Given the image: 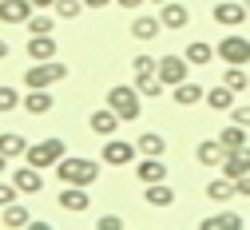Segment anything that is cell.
<instances>
[{
    "mask_svg": "<svg viewBox=\"0 0 250 230\" xmlns=\"http://www.w3.org/2000/svg\"><path fill=\"white\" fill-rule=\"evenodd\" d=\"M147 4H167V0H147Z\"/></svg>",
    "mask_w": 250,
    "mask_h": 230,
    "instance_id": "f6af8a7d",
    "label": "cell"
},
{
    "mask_svg": "<svg viewBox=\"0 0 250 230\" xmlns=\"http://www.w3.org/2000/svg\"><path fill=\"white\" fill-rule=\"evenodd\" d=\"M218 143H223L227 151H238V147H246V127L230 119V127H223V131H218Z\"/></svg>",
    "mask_w": 250,
    "mask_h": 230,
    "instance_id": "4316f807",
    "label": "cell"
},
{
    "mask_svg": "<svg viewBox=\"0 0 250 230\" xmlns=\"http://www.w3.org/2000/svg\"><path fill=\"white\" fill-rule=\"evenodd\" d=\"M119 123H123V119H119L111 107H100V111H91V115H87V127L96 131V135H104V139H107V135H115Z\"/></svg>",
    "mask_w": 250,
    "mask_h": 230,
    "instance_id": "2e32d148",
    "label": "cell"
},
{
    "mask_svg": "<svg viewBox=\"0 0 250 230\" xmlns=\"http://www.w3.org/2000/svg\"><path fill=\"white\" fill-rule=\"evenodd\" d=\"M214 56L223 60V63H250V40L246 36H223L218 40V48H214Z\"/></svg>",
    "mask_w": 250,
    "mask_h": 230,
    "instance_id": "5b68a950",
    "label": "cell"
},
{
    "mask_svg": "<svg viewBox=\"0 0 250 230\" xmlns=\"http://www.w3.org/2000/svg\"><path fill=\"white\" fill-rule=\"evenodd\" d=\"M64 155H68L64 139H40V143H28V151H24V163H32V167L48 171V167H56V163L64 159Z\"/></svg>",
    "mask_w": 250,
    "mask_h": 230,
    "instance_id": "277c9868",
    "label": "cell"
},
{
    "mask_svg": "<svg viewBox=\"0 0 250 230\" xmlns=\"http://www.w3.org/2000/svg\"><path fill=\"white\" fill-rule=\"evenodd\" d=\"M83 4H87V8H107L111 0H83Z\"/></svg>",
    "mask_w": 250,
    "mask_h": 230,
    "instance_id": "60d3db41",
    "label": "cell"
},
{
    "mask_svg": "<svg viewBox=\"0 0 250 230\" xmlns=\"http://www.w3.org/2000/svg\"><path fill=\"white\" fill-rule=\"evenodd\" d=\"M135 87H139V95H143V100H159L167 84L159 80V72H147V76H135Z\"/></svg>",
    "mask_w": 250,
    "mask_h": 230,
    "instance_id": "484cf974",
    "label": "cell"
},
{
    "mask_svg": "<svg viewBox=\"0 0 250 230\" xmlns=\"http://www.w3.org/2000/svg\"><path fill=\"white\" fill-rule=\"evenodd\" d=\"M0 210H4V207H0Z\"/></svg>",
    "mask_w": 250,
    "mask_h": 230,
    "instance_id": "7dc6e473",
    "label": "cell"
},
{
    "mask_svg": "<svg viewBox=\"0 0 250 230\" xmlns=\"http://www.w3.org/2000/svg\"><path fill=\"white\" fill-rule=\"evenodd\" d=\"M234 194H242V199H250V175H238V179H234Z\"/></svg>",
    "mask_w": 250,
    "mask_h": 230,
    "instance_id": "f35d334b",
    "label": "cell"
},
{
    "mask_svg": "<svg viewBox=\"0 0 250 230\" xmlns=\"http://www.w3.org/2000/svg\"><path fill=\"white\" fill-rule=\"evenodd\" d=\"M135 175H139L143 187H147V183H163V179H167V163H163V155H143V159L135 163Z\"/></svg>",
    "mask_w": 250,
    "mask_h": 230,
    "instance_id": "8fae6325",
    "label": "cell"
},
{
    "mask_svg": "<svg viewBox=\"0 0 250 230\" xmlns=\"http://www.w3.org/2000/svg\"><path fill=\"white\" fill-rule=\"evenodd\" d=\"M4 167H8V155H0V175H4Z\"/></svg>",
    "mask_w": 250,
    "mask_h": 230,
    "instance_id": "ee69618b",
    "label": "cell"
},
{
    "mask_svg": "<svg viewBox=\"0 0 250 230\" xmlns=\"http://www.w3.org/2000/svg\"><path fill=\"white\" fill-rule=\"evenodd\" d=\"M159 20L167 32H183L187 24H191V8L187 4H175V0H167V4H159Z\"/></svg>",
    "mask_w": 250,
    "mask_h": 230,
    "instance_id": "7c38bea8",
    "label": "cell"
},
{
    "mask_svg": "<svg viewBox=\"0 0 250 230\" xmlns=\"http://www.w3.org/2000/svg\"><path fill=\"white\" fill-rule=\"evenodd\" d=\"M155 68H159V60H151V56H135V60H131V72H135V76H147V72H155Z\"/></svg>",
    "mask_w": 250,
    "mask_h": 230,
    "instance_id": "e575fe53",
    "label": "cell"
},
{
    "mask_svg": "<svg viewBox=\"0 0 250 230\" xmlns=\"http://www.w3.org/2000/svg\"><path fill=\"white\" fill-rule=\"evenodd\" d=\"M56 0H32V8H52Z\"/></svg>",
    "mask_w": 250,
    "mask_h": 230,
    "instance_id": "b9f144b4",
    "label": "cell"
},
{
    "mask_svg": "<svg viewBox=\"0 0 250 230\" xmlns=\"http://www.w3.org/2000/svg\"><path fill=\"white\" fill-rule=\"evenodd\" d=\"M44 32H56V12H32L28 16V36H44Z\"/></svg>",
    "mask_w": 250,
    "mask_h": 230,
    "instance_id": "4dcf8cb0",
    "label": "cell"
},
{
    "mask_svg": "<svg viewBox=\"0 0 250 230\" xmlns=\"http://www.w3.org/2000/svg\"><path fill=\"white\" fill-rule=\"evenodd\" d=\"M16 107H20V91L8 87V84H0V115H8V111H16Z\"/></svg>",
    "mask_w": 250,
    "mask_h": 230,
    "instance_id": "836d02e7",
    "label": "cell"
},
{
    "mask_svg": "<svg viewBox=\"0 0 250 230\" xmlns=\"http://www.w3.org/2000/svg\"><path fill=\"white\" fill-rule=\"evenodd\" d=\"M203 95H207V91H203L199 84H191V80H183V84L171 87V100H175L179 107H195V104H203Z\"/></svg>",
    "mask_w": 250,
    "mask_h": 230,
    "instance_id": "d6986e66",
    "label": "cell"
},
{
    "mask_svg": "<svg viewBox=\"0 0 250 230\" xmlns=\"http://www.w3.org/2000/svg\"><path fill=\"white\" fill-rule=\"evenodd\" d=\"M60 80H68V68L60 60H32V68L24 72V87H52Z\"/></svg>",
    "mask_w": 250,
    "mask_h": 230,
    "instance_id": "3957f363",
    "label": "cell"
},
{
    "mask_svg": "<svg viewBox=\"0 0 250 230\" xmlns=\"http://www.w3.org/2000/svg\"><path fill=\"white\" fill-rule=\"evenodd\" d=\"M28 222H32V214H28V207H20V203H8L4 210H0V226H12V230H24Z\"/></svg>",
    "mask_w": 250,
    "mask_h": 230,
    "instance_id": "603a6c76",
    "label": "cell"
},
{
    "mask_svg": "<svg viewBox=\"0 0 250 230\" xmlns=\"http://www.w3.org/2000/svg\"><path fill=\"white\" fill-rule=\"evenodd\" d=\"M159 32H163V20L159 16H135L131 20V36L135 40H155Z\"/></svg>",
    "mask_w": 250,
    "mask_h": 230,
    "instance_id": "44dd1931",
    "label": "cell"
},
{
    "mask_svg": "<svg viewBox=\"0 0 250 230\" xmlns=\"http://www.w3.org/2000/svg\"><path fill=\"white\" fill-rule=\"evenodd\" d=\"M203 104H207L210 111H230V107H234V91H230L227 84H218V87H210V91L203 95Z\"/></svg>",
    "mask_w": 250,
    "mask_h": 230,
    "instance_id": "ffe728a7",
    "label": "cell"
},
{
    "mask_svg": "<svg viewBox=\"0 0 250 230\" xmlns=\"http://www.w3.org/2000/svg\"><path fill=\"white\" fill-rule=\"evenodd\" d=\"M246 16H250V12H246L242 0H218V4L210 8V20H214V24H223V28H238Z\"/></svg>",
    "mask_w": 250,
    "mask_h": 230,
    "instance_id": "8992f818",
    "label": "cell"
},
{
    "mask_svg": "<svg viewBox=\"0 0 250 230\" xmlns=\"http://www.w3.org/2000/svg\"><path fill=\"white\" fill-rule=\"evenodd\" d=\"M20 107H24L28 115H48V111L56 107V100H52L48 87H28V95L20 100Z\"/></svg>",
    "mask_w": 250,
    "mask_h": 230,
    "instance_id": "4fadbf2b",
    "label": "cell"
},
{
    "mask_svg": "<svg viewBox=\"0 0 250 230\" xmlns=\"http://www.w3.org/2000/svg\"><path fill=\"white\" fill-rule=\"evenodd\" d=\"M223 84H227L230 91H242V87H246V68H242V63H227V76H223Z\"/></svg>",
    "mask_w": 250,
    "mask_h": 230,
    "instance_id": "d6a6232c",
    "label": "cell"
},
{
    "mask_svg": "<svg viewBox=\"0 0 250 230\" xmlns=\"http://www.w3.org/2000/svg\"><path fill=\"white\" fill-rule=\"evenodd\" d=\"M135 147H139V155H163L167 151V139L159 135V131H143V135L135 139Z\"/></svg>",
    "mask_w": 250,
    "mask_h": 230,
    "instance_id": "83f0119b",
    "label": "cell"
},
{
    "mask_svg": "<svg viewBox=\"0 0 250 230\" xmlns=\"http://www.w3.org/2000/svg\"><path fill=\"white\" fill-rule=\"evenodd\" d=\"M143 199H147L151 207H159V210H167V207L175 203V190L167 187V179H163V183H147V194H143Z\"/></svg>",
    "mask_w": 250,
    "mask_h": 230,
    "instance_id": "7402d4cb",
    "label": "cell"
},
{
    "mask_svg": "<svg viewBox=\"0 0 250 230\" xmlns=\"http://www.w3.org/2000/svg\"><path fill=\"white\" fill-rule=\"evenodd\" d=\"M4 56H8V40H4V36H0V60H4Z\"/></svg>",
    "mask_w": 250,
    "mask_h": 230,
    "instance_id": "7bdbcfd3",
    "label": "cell"
},
{
    "mask_svg": "<svg viewBox=\"0 0 250 230\" xmlns=\"http://www.w3.org/2000/svg\"><path fill=\"white\" fill-rule=\"evenodd\" d=\"M223 159H227V147L218 139H203L195 147V163H199V167H223Z\"/></svg>",
    "mask_w": 250,
    "mask_h": 230,
    "instance_id": "9a60e30c",
    "label": "cell"
},
{
    "mask_svg": "<svg viewBox=\"0 0 250 230\" xmlns=\"http://www.w3.org/2000/svg\"><path fill=\"white\" fill-rule=\"evenodd\" d=\"M96 230H123V218H119V214H104V218L96 222Z\"/></svg>",
    "mask_w": 250,
    "mask_h": 230,
    "instance_id": "74e56055",
    "label": "cell"
},
{
    "mask_svg": "<svg viewBox=\"0 0 250 230\" xmlns=\"http://www.w3.org/2000/svg\"><path fill=\"white\" fill-rule=\"evenodd\" d=\"M119 8H139V4H147V0H115Z\"/></svg>",
    "mask_w": 250,
    "mask_h": 230,
    "instance_id": "ab89813d",
    "label": "cell"
},
{
    "mask_svg": "<svg viewBox=\"0 0 250 230\" xmlns=\"http://www.w3.org/2000/svg\"><path fill=\"white\" fill-rule=\"evenodd\" d=\"M16 183H0V207H8V203H16Z\"/></svg>",
    "mask_w": 250,
    "mask_h": 230,
    "instance_id": "8d00e7d4",
    "label": "cell"
},
{
    "mask_svg": "<svg viewBox=\"0 0 250 230\" xmlns=\"http://www.w3.org/2000/svg\"><path fill=\"white\" fill-rule=\"evenodd\" d=\"M207 199L210 203H227V199H234V179H214V183H207Z\"/></svg>",
    "mask_w": 250,
    "mask_h": 230,
    "instance_id": "f1b7e54d",
    "label": "cell"
},
{
    "mask_svg": "<svg viewBox=\"0 0 250 230\" xmlns=\"http://www.w3.org/2000/svg\"><path fill=\"white\" fill-rule=\"evenodd\" d=\"M60 207H64L68 214H83V210L91 207V194H87V187L64 183V190H60Z\"/></svg>",
    "mask_w": 250,
    "mask_h": 230,
    "instance_id": "9c48e42d",
    "label": "cell"
},
{
    "mask_svg": "<svg viewBox=\"0 0 250 230\" xmlns=\"http://www.w3.org/2000/svg\"><path fill=\"white\" fill-rule=\"evenodd\" d=\"M107 107H111L123 123H135V119L143 115V95H139V87H131V84H115V87L107 91Z\"/></svg>",
    "mask_w": 250,
    "mask_h": 230,
    "instance_id": "7a4b0ae2",
    "label": "cell"
},
{
    "mask_svg": "<svg viewBox=\"0 0 250 230\" xmlns=\"http://www.w3.org/2000/svg\"><path fill=\"white\" fill-rule=\"evenodd\" d=\"M155 72H159V80L167 84V87H175V84H183L187 80V72H191V60H187V56H163L159 60V68H155Z\"/></svg>",
    "mask_w": 250,
    "mask_h": 230,
    "instance_id": "52a82bcc",
    "label": "cell"
},
{
    "mask_svg": "<svg viewBox=\"0 0 250 230\" xmlns=\"http://www.w3.org/2000/svg\"><path fill=\"white\" fill-rule=\"evenodd\" d=\"M242 4H246V12H250V0H242Z\"/></svg>",
    "mask_w": 250,
    "mask_h": 230,
    "instance_id": "bcb514c9",
    "label": "cell"
},
{
    "mask_svg": "<svg viewBox=\"0 0 250 230\" xmlns=\"http://www.w3.org/2000/svg\"><path fill=\"white\" fill-rule=\"evenodd\" d=\"M187 60H191V68H203V63L214 60V48L207 40H195V44H187Z\"/></svg>",
    "mask_w": 250,
    "mask_h": 230,
    "instance_id": "f546056e",
    "label": "cell"
},
{
    "mask_svg": "<svg viewBox=\"0 0 250 230\" xmlns=\"http://www.w3.org/2000/svg\"><path fill=\"white\" fill-rule=\"evenodd\" d=\"M238 226H242V214H234V210H218V214L203 218V230H238Z\"/></svg>",
    "mask_w": 250,
    "mask_h": 230,
    "instance_id": "d4e9b609",
    "label": "cell"
},
{
    "mask_svg": "<svg viewBox=\"0 0 250 230\" xmlns=\"http://www.w3.org/2000/svg\"><path fill=\"white\" fill-rule=\"evenodd\" d=\"M28 151V139L20 135V131H0V155H8V159H20Z\"/></svg>",
    "mask_w": 250,
    "mask_h": 230,
    "instance_id": "cb8c5ba5",
    "label": "cell"
},
{
    "mask_svg": "<svg viewBox=\"0 0 250 230\" xmlns=\"http://www.w3.org/2000/svg\"><path fill=\"white\" fill-rule=\"evenodd\" d=\"M87 4H83V0H56V4H52V12L60 16V20H76L80 12H83Z\"/></svg>",
    "mask_w": 250,
    "mask_h": 230,
    "instance_id": "1f68e13d",
    "label": "cell"
},
{
    "mask_svg": "<svg viewBox=\"0 0 250 230\" xmlns=\"http://www.w3.org/2000/svg\"><path fill=\"white\" fill-rule=\"evenodd\" d=\"M56 179L60 183H76V187H91L100 179V163H91L83 155H64L56 163Z\"/></svg>",
    "mask_w": 250,
    "mask_h": 230,
    "instance_id": "6da1fadb",
    "label": "cell"
},
{
    "mask_svg": "<svg viewBox=\"0 0 250 230\" xmlns=\"http://www.w3.org/2000/svg\"><path fill=\"white\" fill-rule=\"evenodd\" d=\"M135 155H139L135 143L111 139V135H107V143H104V163H111V167H127V163H135Z\"/></svg>",
    "mask_w": 250,
    "mask_h": 230,
    "instance_id": "ba28073f",
    "label": "cell"
},
{
    "mask_svg": "<svg viewBox=\"0 0 250 230\" xmlns=\"http://www.w3.org/2000/svg\"><path fill=\"white\" fill-rule=\"evenodd\" d=\"M32 12V0H0V24H28Z\"/></svg>",
    "mask_w": 250,
    "mask_h": 230,
    "instance_id": "5bb4252c",
    "label": "cell"
},
{
    "mask_svg": "<svg viewBox=\"0 0 250 230\" xmlns=\"http://www.w3.org/2000/svg\"><path fill=\"white\" fill-rule=\"evenodd\" d=\"M60 44L52 32H44V36H28V60H56Z\"/></svg>",
    "mask_w": 250,
    "mask_h": 230,
    "instance_id": "ac0fdd59",
    "label": "cell"
},
{
    "mask_svg": "<svg viewBox=\"0 0 250 230\" xmlns=\"http://www.w3.org/2000/svg\"><path fill=\"white\" fill-rule=\"evenodd\" d=\"M230 119L242 123V127L250 131V104H234V107H230Z\"/></svg>",
    "mask_w": 250,
    "mask_h": 230,
    "instance_id": "d590c367",
    "label": "cell"
},
{
    "mask_svg": "<svg viewBox=\"0 0 250 230\" xmlns=\"http://www.w3.org/2000/svg\"><path fill=\"white\" fill-rule=\"evenodd\" d=\"M223 175H227V179L250 175V143L238 147V151H227V159H223Z\"/></svg>",
    "mask_w": 250,
    "mask_h": 230,
    "instance_id": "e0dca14e",
    "label": "cell"
},
{
    "mask_svg": "<svg viewBox=\"0 0 250 230\" xmlns=\"http://www.w3.org/2000/svg\"><path fill=\"white\" fill-rule=\"evenodd\" d=\"M12 183H16V190H20V194H40V190H44V171H40V167H32V163H24V167H16Z\"/></svg>",
    "mask_w": 250,
    "mask_h": 230,
    "instance_id": "30bf717a",
    "label": "cell"
}]
</instances>
